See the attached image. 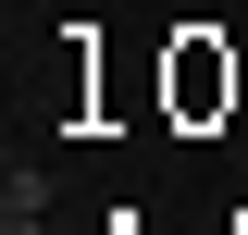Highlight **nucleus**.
<instances>
[{"label":"nucleus","instance_id":"obj_1","mask_svg":"<svg viewBox=\"0 0 248 235\" xmlns=\"http://www.w3.org/2000/svg\"><path fill=\"white\" fill-rule=\"evenodd\" d=\"M0 235H50V210H0Z\"/></svg>","mask_w":248,"mask_h":235}]
</instances>
